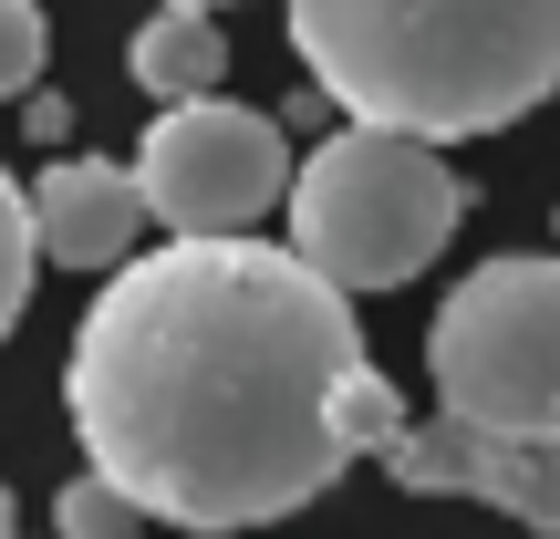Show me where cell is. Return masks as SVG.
<instances>
[{"label": "cell", "mask_w": 560, "mask_h": 539, "mask_svg": "<svg viewBox=\"0 0 560 539\" xmlns=\"http://www.w3.org/2000/svg\"><path fill=\"white\" fill-rule=\"evenodd\" d=\"M363 374L353 291L301 249L166 239L125 260L73 332V436L83 467L136 488L145 519L198 539L312 508L353 467L342 384Z\"/></svg>", "instance_id": "1"}, {"label": "cell", "mask_w": 560, "mask_h": 539, "mask_svg": "<svg viewBox=\"0 0 560 539\" xmlns=\"http://www.w3.org/2000/svg\"><path fill=\"white\" fill-rule=\"evenodd\" d=\"M322 104L395 136H499L560 94V0H280Z\"/></svg>", "instance_id": "2"}, {"label": "cell", "mask_w": 560, "mask_h": 539, "mask_svg": "<svg viewBox=\"0 0 560 539\" xmlns=\"http://www.w3.org/2000/svg\"><path fill=\"white\" fill-rule=\"evenodd\" d=\"M467 187L425 136L395 125H342L291 166V249L312 270H332L342 291H395L457 239Z\"/></svg>", "instance_id": "3"}, {"label": "cell", "mask_w": 560, "mask_h": 539, "mask_svg": "<svg viewBox=\"0 0 560 539\" xmlns=\"http://www.w3.org/2000/svg\"><path fill=\"white\" fill-rule=\"evenodd\" d=\"M425 363H436L446 415L509 425V436H560V260L467 270L425 332Z\"/></svg>", "instance_id": "4"}, {"label": "cell", "mask_w": 560, "mask_h": 539, "mask_svg": "<svg viewBox=\"0 0 560 539\" xmlns=\"http://www.w3.org/2000/svg\"><path fill=\"white\" fill-rule=\"evenodd\" d=\"M136 187L177 239H240L270 208H291V145H280L270 115L219 94H187L145 125L136 145Z\"/></svg>", "instance_id": "5"}, {"label": "cell", "mask_w": 560, "mask_h": 539, "mask_svg": "<svg viewBox=\"0 0 560 539\" xmlns=\"http://www.w3.org/2000/svg\"><path fill=\"white\" fill-rule=\"evenodd\" d=\"M374 467L405 499H488L529 539H560V436H509V425H478V415H425Z\"/></svg>", "instance_id": "6"}, {"label": "cell", "mask_w": 560, "mask_h": 539, "mask_svg": "<svg viewBox=\"0 0 560 539\" xmlns=\"http://www.w3.org/2000/svg\"><path fill=\"white\" fill-rule=\"evenodd\" d=\"M145 219L156 208H145L136 166H115V156H62L32 187V229H42V260L52 270H125Z\"/></svg>", "instance_id": "7"}, {"label": "cell", "mask_w": 560, "mask_h": 539, "mask_svg": "<svg viewBox=\"0 0 560 539\" xmlns=\"http://www.w3.org/2000/svg\"><path fill=\"white\" fill-rule=\"evenodd\" d=\"M125 73H136L156 104H187V94H219L229 42H219V21H208V11H177V0H166V11L125 42Z\"/></svg>", "instance_id": "8"}, {"label": "cell", "mask_w": 560, "mask_h": 539, "mask_svg": "<svg viewBox=\"0 0 560 539\" xmlns=\"http://www.w3.org/2000/svg\"><path fill=\"white\" fill-rule=\"evenodd\" d=\"M136 519H145V499H136V488H115L104 467L62 478V499H52V539H136Z\"/></svg>", "instance_id": "9"}, {"label": "cell", "mask_w": 560, "mask_h": 539, "mask_svg": "<svg viewBox=\"0 0 560 539\" xmlns=\"http://www.w3.org/2000/svg\"><path fill=\"white\" fill-rule=\"evenodd\" d=\"M32 270H42V229H32V187L0 177V332L21 321V301H32Z\"/></svg>", "instance_id": "10"}, {"label": "cell", "mask_w": 560, "mask_h": 539, "mask_svg": "<svg viewBox=\"0 0 560 539\" xmlns=\"http://www.w3.org/2000/svg\"><path fill=\"white\" fill-rule=\"evenodd\" d=\"M42 52H52L42 0H0V94H32V83H42Z\"/></svg>", "instance_id": "11"}, {"label": "cell", "mask_w": 560, "mask_h": 539, "mask_svg": "<svg viewBox=\"0 0 560 539\" xmlns=\"http://www.w3.org/2000/svg\"><path fill=\"white\" fill-rule=\"evenodd\" d=\"M0 539H21V519H11V488H0Z\"/></svg>", "instance_id": "12"}, {"label": "cell", "mask_w": 560, "mask_h": 539, "mask_svg": "<svg viewBox=\"0 0 560 539\" xmlns=\"http://www.w3.org/2000/svg\"><path fill=\"white\" fill-rule=\"evenodd\" d=\"M177 11H219V0H177Z\"/></svg>", "instance_id": "13"}]
</instances>
